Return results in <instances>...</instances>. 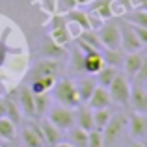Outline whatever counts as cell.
Here are the masks:
<instances>
[{
    "label": "cell",
    "instance_id": "7",
    "mask_svg": "<svg viewBox=\"0 0 147 147\" xmlns=\"http://www.w3.org/2000/svg\"><path fill=\"white\" fill-rule=\"evenodd\" d=\"M127 129H129V134L134 140H145L147 138V114H138V112H134L129 117Z\"/></svg>",
    "mask_w": 147,
    "mask_h": 147
},
{
    "label": "cell",
    "instance_id": "5",
    "mask_svg": "<svg viewBox=\"0 0 147 147\" xmlns=\"http://www.w3.org/2000/svg\"><path fill=\"white\" fill-rule=\"evenodd\" d=\"M47 119L52 121L60 130H69L75 125V108H67V106H52L47 112Z\"/></svg>",
    "mask_w": 147,
    "mask_h": 147
},
{
    "label": "cell",
    "instance_id": "30",
    "mask_svg": "<svg viewBox=\"0 0 147 147\" xmlns=\"http://www.w3.org/2000/svg\"><path fill=\"white\" fill-rule=\"evenodd\" d=\"M47 93H39V95H34V102H36V114L37 115H41V114H45L47 112V108H49V100L47 97H45Z\"/></svg>",
    "mask_w": 147,
    "mask_h": 147
},
{
    "label": "cell",
    "instance_id": "23",
    "mask_svg": "<svg viewBox=\"0 0 147 147\" xmlns=\"http://www.w3.org/2000/svg\"><path fill=\"white\" fill-rule=\"evenodd\" d=\"M15 134H17V127H15V121H11L7 115H2L0 117V138L6 142L13 140Z\"/></svg>",
    "mask_w": 147,
    "mask_h": 147
},
{
    "label": "cell",
    "instance_id": "35",
    "mask_svg": "<svg viewBox=\"0 0 147 147\" xmlns=\"http://www.w3.org/2000/svg\"><path fill=\"white\" fill-rule=\"evenodd\" d=\"M145 140H147V138H145Z\"/></svg>",
    "mask_w": 147,
    "mask_h": 147
},
{
    "label": "cell",
    "instance_id": "14",
    "mask_svg": "<svg viewBox=\"0 0 147 147\" xmlns=\"http://www.w3.org/2000/svg\"><path fill=\"white\" fill-rule=\"evenodd\" d=\"M102 65H104V60H102L100 50H93L90 54H82V71L84 73L95 75V73H99V69Z\"/></svg>",
    "mask_w": 147,
    "mask_h": 147
},
{
    "label": "cell",
    "instance_id": "27",
    "mask_svg": "<svg viewBox=\"0 0 147 147\" xmlns=\"http://www.w3.org/2000/svg\"><path fill=\"white\" fill-rule=\"evenodd\" d=\"M102 60H104V63H108V65H115V67H121V61H123L121 50H110V49H104Z\"/></svg>",
    "mask_w": 147,
    "mask_h": 147
},
{
    "label": "cell",
    "instance_id": "15",
    "mask_svg": "<svg viewBox=\"0 0 147 147\" xmlns=\"http://www.w3.org/2000/svg\"><path fill=\"white\" fill-rule=\"evenodd\" d=\"M21 140H22V144H26V145H30V147L45 145V140H43V134H41L39 125H28V127H24L22 132H21Z\"/></svg>",
    "mask_w": 147,
    "mask_h": 147
},
{
    "label": "cell",
    "instance_id": "6",
    "mask_svg": "<svg viewBox=\"0 0 147 147\" xmlns=\"http://www.w3.org/2000/svg\"><path fill=\"white\" fill-rule=\"evenodd\" d=\"M119 32H121V50H125L127 54L129 52H138V50L144 49V45L140 43L136 32H134L132 24L129 21H119Z\"/></svg>",
    "mask_w": 147,
    "mask_h": 147
},
{
    "label": "cell",
    "instance_id": "22",
    "mask_svg": "<svg viewBox=\"0 0 147 147\" xmlns=\"http://www.w3.org/2000/svg\"><path fill=\"white\" fill-rule=\"evenodd\" d=\"M91 13L97 15L100 21H108V19L114 15V11H112V2L110 0H97V2L91 6Z\"/></svg>",
    "mask_w": 147,
    "mask_h": 147
},
{
    "label": "cell",
    "instance_id": "16",
    "mask_svg": "<svg viewBox=\"0 0 147 147\" xmlns=\"http://www.w3.org/2000/svg\"><path fill=\"white\" fill-rule=\"evenodd\" d=\"M65 19H67L69 22H73V24H76L80 30H93V26H91V15H88L86 11L73 9L65 15Z\"/></svg>",
    "mask_w": 147,
    "mask_h": 147
},
{
    "label": "cell",
    "instance_id": "18",
    "mask_svg": "<svg viewBox=\"0 0 147 147\" xmlns=\"http://www.w3.org/2000/svg\"><path fill=\"white\" fill-rule=\"evenodd\" d=\"M119 73V69L115 67V65H108V63H104L102 67L99 69V73H95V76H97V80H99V86H102V88H108L112 84V80L115 78V75Z\"/></svg>",
    "mask_w": 147,
    "mask_h": 147
},
{
    "label": "cell",
    "instance_id": "29",
    "mask_svg": "<svg viewBox=\"0 0 147 147\" xmlns=\"http://www.w3.org/2000/svg\"><path fill=\"white\" fill-rule=\"evenodd\" d=\"M80 39L82 41H86V43H90L93 49H97V50H100V39H99V36L97 34H93L91 30H82V34H80Z\"/></svg>",
    "mask_w": 147,
    "mask_h": 147
},
{
    "label": "cell",
    "instance_id": "24",
    "mask_svg": "<svg viewBox=\"0 0 147 147\" xmlns=\"http://www.w3.org/2000/svg\"><path fill=\"white\" fill-rule=\"evenodd\" d=\"M50 37H52V41L56 45H60V47H65V45L71 41V34H69V26L65 24H60L56 26V28L52 30V34H50Z\"/></svg>",
    "mask_w": 147,
    "mask_h": 147
},
{
    "label": "cell",
    "instance_id": "31",
    "mask_svg": "<svg viewBox=\"0 0 147 147\" xmlns=\"http://www.w3.org/2000/svg\"><path fill=\"white\" fill-rule=\"evenodd\" d=\"M134 80H136L138 84H144L147 80V56L142 58V65H140V69H138L136 76H134Z\"/></svg>",
    "mask_w": 147,
    "mask_h": 147
},
{
    "label": "cell",
    "instance_id": "9",
    "mask_svg": "<svg viewBox=\"0 0 147 147\" xmlns=\"http://www.w3.org/2000/svg\"><path fill=\"white\" fill-rule=\"evenodd\" d=\"M37 125H39L41 134H43L45 145H60L61 144V130L58 129L52 121H49V119L45 117V119H41Z\"/></svg>",
    "mask_w": 147,
    "mask_h": 147
},
{
    "label": "cell",
    "instance_id": "32",
    "mask_svg": "<svg viewBox=\"0 0 147 147\" xmlns=\"http://www.w3.org/2000/svg\"><path fill=\"white\" fill-rule=\"evenodd\" d=\"M132 28H134V32H136L140 43L144 45V47H147V28H144V26H136V24H132Z\"/></svg>",
    "mask_w": 147,
    "mask_h": 147
},
{
    "label": "cell",
    "instance_id": "26",
    "mask_svg": "<svg viewBox=\"0 0 147 147\" xmlns=\"http://www.w3.org/2000/svg\"><path fill=\"white\" fill-rule=\"evenodd\" d=\"M127 21L130 24H136V26H144L147 28V9H134V11H129L127 13Z\"/></svg>",
    "mask_w": 147,
    "mask_h": 147
},
{
    "label": "cell",
    "instance_id": "10",
    "mask_svg": "<svg viewBox=\"0 0 147 147\" xmlns=\"http://www.w3.org/2000/svg\"><path fill=\"white\" fill-rule=\"evenodd\" d=\"M86 104L91 108V110H99V108H110L112 104V99H110V93H108V88H102V86H95L93 93L90 95V99L86 100Z\"/></svg>",
    "mask_w": 147,
    "mask_h": 147
},
{
    "label": "cell",
    "instance_id": "33",
    "mask_svg": "<svg viewBox=\"0 0 147 147\" xmlns=\"http://www.w3.org/2000/svg\"><path fill=\"white\" fill-rule=\"evenodd\" d=\"M142 7H144V9H147V0H142Z\"/></svg>",
    "mask_w": 147,
    "mask_h": 147
},
{
    "label": "cell",
    "instance_id": "1",
    "mask_svg": "<svg viewBox=\"0 0 147 147\" xmlns=\"http://www.w3.org/2000/svg\"><path fill=\"white\" fill-rule=\"evenodd\" d=\"M54 99L67 108H76L80 104V97L76 86L71 78H60L58 82H54Z\"/></svg>",
    "mask_w": 147,
    "mask_h": 147
},
{
    "label": "cell",
    "instance_id": "21",
    "mask_svg": "<svg viewBox=\"0 0 147 147\" xmlns=\"http://www.w3.org/2000/svg\"><path fill=\"white\" fill-rule=\"evenodd\" d=\"M67 132H69V144L71 145H76V147H86L88 145V130L80 129L78 125H73Z\"/></svg>",
    "mask_w": 147,
    "mask_h": 147
},
{
    "label": "cell",
    "instance_id": "19",
    "mask_svg": "<svg viewBox=\"0 0 147 147\" xmlns=\"http://www.w3.org/2000/svg\"><path fill=\"white\" fill-rule=\"evenodd\" d=\"M56 82V76H37V78H32V84H30V90H32L34 95L39 93H47L50 88Z\"/></svg>",
    "mask_w": 147,
    "mask_h": 147
},
{
    "label": "cell",
    "instance_id": "2",
    "mask_svg": "<svg viewBox=\"0 0 147 147\" xmlns=\"http://www.w3.org/2000/svg\"><path fill=\"white\" fill-rule=\"evenodd\" d=\"M108 93H110L112 102L119 104V106H129L130 100V80L127 78L123 73H117L112 84L108 86Z\"/></svg>",
    "mask_w": 147,
    "mask_h": 147
},
{
    "label": "cell",
    "instance_id": "12",
    "mask_svg": "<svg viewBox=\"0 0 147 147\" xmlns=\"http://www.w3.org/2000/svg\"><path fill=\"white\" fill-rule=\"evenodd\" d=\"M142 58L144 56L140 54V50H138V52H129L125 58H123V61H121L123 75H125L129 80H134V76H136L138 69H140V65H142Z\"/></svg>",
    "mask_w": 147,
    "mask_h": 147
},
{
    "label": "cell",
    "instance_id": "4",
    "mask_svg": "<svg viewBox=\"0 0 147 147\" xmlns=\"http://www.w3.org/2000/svg\"><path fill=\"white\" fill-rule=\"evenodd\" d=\"M99 39L102 49L110 50H121V32H119V22H104L99 30Z\"/></svg>",
    "mask_w": 147,
    "mask_h": 147
},
{
    "label": "cell",
    "instance_id": "11",
    "mask_svg": "<svg viewBox=\"0 0 147 147\" xmlns=\"http://www.w3.org/2000/svg\"><path fill=\"white\" fill-rule=\"evenodd\" d=\"M60 71V63L56 60H41L30 71V78H37V76H56Z\"/></svg>",
    "mask_w": 147,
    "mask_h": 147
},
{
    "label": "cell",
    "instance_id": "34",
    "mask_svg": "<svg viewBox=\"0 0 147 147\" xmlns=\"http://www.w3.org/2000/svg\"><path fill=\"white\" fill-rule=\"evenodd\" d=\"M142 86H144V88H145V91H147V80H145V82H144V84H142Z\"/></svg>",
    "mask_w": 147,
    "mask_h": 147
},
{
    "label": "cell",
    "instance_id": "25",
    "mask_svg": "<svg viewBox=\"0 0 147 147\" xmlns=\"http://www.w3.org/2000/svg\"><path fill=\"white\" fill-rule=\"evenodd\" d=\"M112 112L108 108H99V110H93V129L102 130L106 127V123L110 121Z\"/></svg>",
    "mask_w": 147,
    "mask_h": 147
},
{
    "label": "cell",
    "instance_id": "17",
    "mask_svg": "<svg viewBox=\"0 0 147 147\" xmlns=\"http://www.w3.org/2000/svg\"><path fill=\"white\" fill-rule=\"evenodd\" d=\"M75 86H76V91H78V97H80V102H86L88 99H90V95L93 93V90H95V86H97V82H95L91 76H84V78H78L75 82Z\"/></svg>",
    "mask_w": 147,
    "mask_h": 147
},
{
    "label": "cell",
    "instance_id": "8",
    "mask_svg": "<svg viewBox=\"0 0 147 147\" xmlns=\"http://www.w3.org/2000/svg\"><path fill=\"white\" fill-rule=\"evenodd\" d=\"M129 106H132L134 112L138 114H147V91L142 84H134L130 86V100Z\"/></svg>",
    "mask_w": 147,
    "mask_h": 147
},
{
    "label": "cell",
    "instance_id": "3",
    "mask_svg": "<svg viewBox=\"0 0 147 147\" xmlns=\"http://www.w3.org/2000/svg\"><path fill=\"white\" fill-rule=\"evenodd\" d=\"M129 117H125L123 114L112 115L110 121L106 123V127L102 129V138H104V145H114L115 142H119V138L123 136L127 129Z\"/></svg>",
    "mask_w": 147,
    "mask_h": 147
},
{
    "label": "cell",
    "instance_id": "13",
    "mask_svg": "<svg viewBox=\"0 0 147 147\" xmlns=\"http://www.w3.org/2000/svg\"><path fill=\"white\" fill-rule=\"evenodd\" d=\"M75 125H78L80 129H84V130H91V129H93V110H91L88 104L80 102L78 106H76Z\"/></svg>",
    "mask_w": 147,
    "mask_h": 147
},
{
    "label": "cell",
    "instance_id": "28",
    "mask_svg": "<svg viewBox=\"0 0 147 147\" xmlns=\"http://www.w3.org/2000/svg\"><path fill=\"white\" fill-rule=\"evenodd\" d=\"M100 145H104L102 130H99V129L88 130V147H100Z\"/></svg>",
    "mask_w": 147,
    "mask_h": 147
},
{
    "label": "cell",
    "instance_id": "20",
    "mask_svg": "<svg viewBox=\"0 0 147 147\" xmlns=\"http://www.w3.org/2000/svg\"><path fill=\"white\" fill-rule=\"evenodd\" d=\"M19 100H21V106L22 110H24V114H28L30 117H36V102H34V93L30 88H24V90L21 91V97H19Z\"/></svg>",
    "mask_w": 147,
    "mask_h": 147
}]
</instances>
